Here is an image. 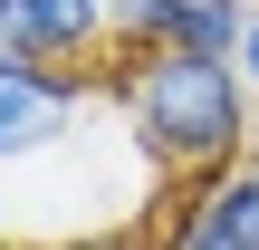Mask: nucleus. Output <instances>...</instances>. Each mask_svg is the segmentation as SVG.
Wrapping results in <instances>:
<instances>
[{"label":"nucleus","instance_id":"1a4fd4ad","mask_svg":"<svg viewBox=\"0 0 259 250\" xmlns=\"http://www.w3.org/2000/svg\"><path fill=\"white\" fill-rule=\"evenodd\" d=\"M0 250H19V212H10V183H0Z\"/></svg>","mask_w":259,"mask_h":250},{"label":"nucleus","instance_id":"9d476101","mask_svg":"<svg viewBox=\"0 0 259 250\" xmlns=\"http://www.w3.org/2000/svg\"><path fill=\"white\" fill-rule=\"evenodd\" d=\"M10 19H19V0H0V39H10Z\"/></svg>","mask_w":259,"mask_h":250},{"label":"nucleus","instance_id":"0eeeda50","mask_svg":"<svg viewBox=\"0 0 259 250\" xmlns=\"http://www.w3.org/2000/svg\"><path fill=\"white\" fill-rule=\"evenodd\" d=\"M67 250H163L144 222H115V231H87V241H67Z\"/></svg>","mask_w":259,"mask_h":250},{"label":"nucleus","instance_id":"423d86ee","mask_svg":"<svg viewBox=\"0 0 259 250\" xmlns=\"http://www.w3.org/2000/svg\"><path fill=\"white\" fill-rule=\"evenodd\" d=\"M173 19H183V0H115V58L173 48Z\"/></svg>","mask_w":259,"mask_h":250},{"label":"nucleus","instance_id":"39448f33","mask_svg":"<svg viewBox=\"0 0 259 250\" xmlns=\"http://www.w3.org/2000/svg\"><path fill=\"white\" fill-rule=\"evenodd\" d=\"M240 29H250V0H183L173 48H192V58H240Z\"/></svg>","mask_w":259,"mask_h":250},{"label":"nucleus","instance_id":"f03ea898","mask_svg":"<svg viewBox=\"0 0 259 250\" xmlns=\"http://www.w3.org/2000/svg\"><path fill=\"white\" fill-rule=\"evenodd\" d=\"M87 125H106L96 67H58V58L0 48V183L58 164L67 145H87Z\"/></svg>","mask_w":259,"mask_h":250},{"label":"nucleus","instance_id":"20e7f679","mask_svg":"<svg viewBox=\"0 0 259 250\" xmlns=\"http://www.w3.org/2000/svg\"><path fill=\"white\" fill-rule=\"evenodd\" d=\"M0 48L58 58V67H96V58L115 48V0H19V19H10Z\"/></svg>","mask_w":259,"mask_h":250},{"label":"nucleus","instance_id":"7ed1b4c3","mask_svg":"<svg viewBox=\"0 0 259 250\" xmlns=\"http://www.w3.org/2000/svg\"><path fill=\"white\" fill-rule=\"evenodd\" d=\"M163 250H259V154L221 164V173H202V183L183 193V212H173Z\"/></svg>","mask_w":259,"mask_h":250},{"label":"nucleus","instance_id":"f257e3e1","mask_svg":"<svg viewBox=\"0 0 259 250\" xmlns=\"http://www.w3.org/2000/svg\"><path fill=\"white\" fill-rule=\"evenodd\" d=\"M115 116L135 125L144 164L163 183H202L221 164H240L259 135V87L240 58H192V48H135L115 58Z\"/></svg>","mask_w":259,"mask_h":250},{"label":"nucleus","instance_id":"6e6552de","mask_svg":"<svg viewBox=\"0 0 259 250\" xmlns=\"http://www.w3.org/2000/svg\"><path fill=\"white\" fill-rule=\"evenodd\" d=\"M240 77L259 87V0H250V29H240Z\"/></svg>","mask_w":259,"mask_h":250}]
</instances>
